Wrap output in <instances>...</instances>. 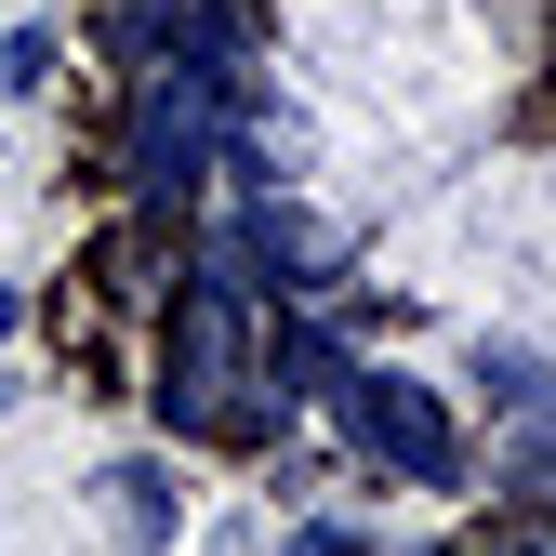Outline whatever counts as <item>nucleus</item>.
Returning <instances> with one entry per match:
<instances>
[{
    "label": "nucleus",
    "mask_w": 556,
    "mask_h": 556,
    "mask_svg": "<svg viewBox=\"0 0 556 556\" xmlns=\"http://www.w3.org/2000/svg\"><path fill=\"white\" fill-rule=\"evenodd\" d=\"M0 80L40 93V80H53V27H14V40H0Z\"/></svg>",
    "instance_id": "5"
},
{
    "label": "nucleus",
    "mask_w": 556,
    "mask_h": 556,
    "mask_svg": "<svg viewBox=\"0 0 556 556\" xmlns=\"http://www.w3.org/2000/svg\"><path fill=\"white\" fill-rule=\"evenodd\" d=\"M331 384V410H344V438H358L384 477H410V491H451L464 477V438H451V410L410 384V371H371V358H331L318 371Z\"/></svg>",
    "instance_id": "3"
},
{
    "label": "nucleus",
    "mask_w": 556,
    "mask_h": 556,
    "mask_svg": "<svg viewBox=\"0 0 556 556\" xmlns=\"http://www.w3.org/2000/svg\"><path fill=\"white\" fill-rule=\"evenodd\" d=\"M226 119H239V66H213V53L147 66V93L119 119V186L147 199V213H173L199 173H226Z\"/></svg>",
    "instance_id": "2"
},
{
    "label": "nucleus",
    "mask_w": 556,
    "mask_h": 556,
    "mask_svg": "<svg viewBox=\"0 0 556 556\" xmlns=\"http://www.w3.org/2000/svg\"><path fill=\"white\" fill-rule=\"evenodd\" d=\"M278 410H292V397L265 384L252 278L213 252V265L186 278V305H173V344H160V425H173V438H265Z\"/></svg>",
    "instance_id": "1"
},
{
    "label": "nucleus",
    "mask_w": 556,
    "mask_h": 556,
    "mask_svg": "<svg viewBox=\"0 0 556 556\" xmlns=\"http://www.w3.org/2000/svg\"><path fill=\"white\" fill-rule=\"evenodd\" d=\"M106 491H119V517H132V543H160V530H173V491H160V464H119Z\"/></svg>",
    "instance_id": "4"
},
{
    "label": "nucleus",
    "mask_w": 556,
    "mask_h": 556,
    "mask_svg": "<svg viewBox=\"0 0 556 556\" xmlns=\"http://www.w3.org/2000/svg\"><path fill=\"white\" fill-rule=\"evenodd\" d=\"M504 556H556V530H530V543H504Z\"/></svg>",
    "instance_id": "6"
},
{
    "label": "nucleus",
    "mask_w": 556,
    "mask_h": 556,
    "mask_svg": "<svg viewBox=\"0 0 556 556\" xmlns=\"http://www.w3.org/2000/svg\"><path fill=\"white\" fill-rule=\"evenodd\" d=\"M451 556H477V543H451ZM491 556H504V543H491Z\"/></svg>",
    "instance_id": "7"
}]
</instances>
